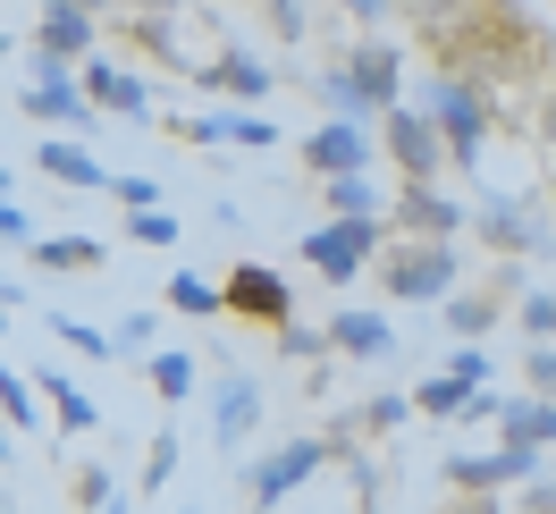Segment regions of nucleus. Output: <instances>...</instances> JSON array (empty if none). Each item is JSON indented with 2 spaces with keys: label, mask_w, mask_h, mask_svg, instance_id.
I'll return each mask as SVG.
<instances>
[{
  "label": "nucleus",
  "mask_w": 556,
  "mask_h": 514,
  "mask_svg": "<svg viewBox=\"0 0 556 514\" xmlns=\"http://www.w3.org/2000/svg\"><path fill=\"white\" fill-rule=\"evenodd\" d=\"M371 278L388 287V304H447L464 262H455L447 237H388L371 253Z\"/></svg>",
  "instance_id": "1"
},
{
  "label": "nucleus",
  "mask_w": 556,
  "mask_h": 514,
  "mask_svg": "<svg viewBox=\"0 0 556 514\" xmlns=\"http://www.w3.org/2000/svg\"><path fill=\"white\" fill-rule=\"evenodd\" d=\"M421 110H430V127L447 136V170H481V143H489V85H472V76H430V93H421Z\"/></svg>",
  "instance_id": "2"
},
{
  "label": "nucleus",
  "mask_w": 556,
  "mask_h": 514,
  "mask_svg": "<svg viewBox=\"0 0 556 514\" xmlns=\"http://www.w3.org/2000/svg\"><path fill=\"white\" fill-rule=\"evenodd\" d=\"M17 110L35 118V127H51V136H102V110L85 102V85H76V68H60V60H35V76L17 85Z\"/></svg>",
  "instance_id": "3"
},
{
  "label": "nucleus",
  "mask_w": 556,
  "mask_h": 514,
  "mask_svg": "<svg viewBox=\"0 0 556 514\" xmlns=\"http://www.w3.org/2000/svg\"><path fill=\"white\" fill-rule=\"evenodd\" d=\"M380 161L405 186H439V170H447V136L430 127V110L421 102H396V110H380Z\"/></svg>",
  "instance_id": "4"
},
{
  "label": "nucleus",
  "mask_w": 556,
  "mask_h": 514,
  "mask_svg": "<svg viewBox=\"0 0 556 514\" xmlns=\"http://www.w3.org/2000/svg\"><path fill=\"white\" fill-rule=\"evenodd\" d=\"M388 245V211L380 220H320L304 228V262H313L329 287H354V278H371V253Z\"/></svg>",
  "instance_id": "5"
},
{
  "label": "nucleus",
  "mask_w": 556,
  "mask_h": 514,
  "mask_svg": "<svg viewBox=\"0 0 556 514\" xmlns=\"http://www.w3.org/2000/svg\"><path fill=\"white\" fill-rule=\"evenodd\" d=\"M320 464H329V439H313V430H304V439H278L262 464H244V506H253V514L287 506V498H295Z\"/></svg>",
  "instance_id": "6"
},
{
  "label": "nucleus",
  "mask_w": 556,
  "mask_h": 514,
  "mask_svg": "<svg viewBox=\"0 0 556 514\" xmlns=\"http://www.w3.org/2000/svg\"><path fill=\"white\" fill-rule=\"evenodd\" d=\"M464 228H472L497 262H540V253H548V220L531 203H515V195H481V203L464 211Z\"/></svg>",
  "instance_id": "7"
},
{
  "label": "nucleus",
  "mask_w": 556,
  "mask_h": 514,
  "mask_svg": "<svg viewBox=\"0 0 556 514\" xmlns=\"http://www.w3.org/2000/svg\"><path fill=\"white\" fill-rule=\"evenodd\" d=\"M439 480H447L455 498H497V489H515V480H540V447H481V455H447L439 464Z\"/></svg>",
  "instance_id": "8"
},
{
  "label": "nucleus",
  "mask_w": 556,
  "mask_h": 514,
  "mask_svg": "<svg viewBox=\"0 0 556 514\" xmlns=\"http://www.w3.org/2000/svg\"><path fill=\"white\" fill-rule=\"evenodd\" d=\"M102 42V9L93 0H42L35 17V60H60V68H85Z\"/></svg>",
  "instance_id": "9"
},
{
  "label": "nucleus",
  "mask_w": 556,
  "mask_h": 514,
  "mask_svg": "<svg viewBox=\"0 0 556 514\" xmlns=\"http://www.w3.org/2000/svg\"><path fill=\"white\" fill-rule=\"evenodd\" d=\"M219 304L237 312V321H253V329H278V321H295V296H287V278H278L270 262H237V271L219 278Z\"/></svg>",
  "instance_id": "10"
},
{
  "label": "nucleus",
  "mask_w": 556,
  "mask_h": 514,
  "mask_svg": "<svg viewBox=\"0 0 556 514\" xmlns=\"http://www.w3.org/2000/svg\"><path fill=\"white\" fill-rule=\"evenodd\" d=\"M186 85H203V93H228V102H244V110H262L278 93V76H270V60H253V51H237V42H219L211 60H194V76Z\"/></svg>",
  "instance_id": "11"
},
{
  "label": "nucleus",
  "mask_w": 556,
  "mask_h": 514,
  "mask_svg": "<svg viewBox=\"0 0 556 514\" xmlns=\"http://www.w3.org/2000/svg\"><path fill=\"white\" fill-rule=\"evenodd\" d=\"M295 152H304V170H313V177H346V170H371V161H380V136H371L363 118H320Z\"/></svg>",
  "instance_id": "12"
},
{
  "label": "nucleus",
  "mask_w": 556,
  "mask_h": 514,
  "mask_svg": "<svg viewBox=\"0 0 556 514\" xmlns=\"http://www.w3.org/2000/svg\"><path fill=\"white\" fill-rule=\"evenodd\" d=\"M262 405H270V397H262V379H253V372H219V379H211V439L237 455V447L262 430Z\"/></svg>",
  "instance_id": "13"
},
{
  "label": "nucleus",
  "mask_w": 556,
  "mask_h": 514,
  "mask_svg": "<svg viewBox=\"0 0 556 514\" xmlns=\"http://www.w3.org/2000/svg\"><path fill=\"white\" fill-rule=\"evenodd\" d=\"M76 85H85V102L102 110V118H152V76H136V68H118V60H85L76 68Z\"/></svg>",
  "instance_id": "14"
},
{
  "label": "nucleus",
  "mask_w": 556,
  "mask_h": 514,
  "mask_svg": "<svg viewBox=\"0 0 556 514\" xmlns=\"http://www.w3.org/2000/svg\"><path fill=\"white\" fill-rule=\"evenodd\" d=\"M320 338H329V354H354V363H388V354H396V321H388V312H371V304H338Z\"/></svg>",
  "instance_id": "15"
},
{
  "label": "nucleus",
  "mask_w": 556,
  "mask_h": 514,
  "mask_svg": "<svg viewBox=\"0 0 556 514\" xmlns=\"http://www.w3.org/2000/svg\"><path fill=\"white\" fill-rule=\"evenodd\" d=\"M388 228H396V237H447V245H455V237H464V211H455L439 186H405V177H396Z\"/></svg>",
  "instance_id": "16"
},
{
  "label": "nucleus",
  "mask_w": 556,
  "mask_h": 514,
  "mask_svg": "<svg viewBox=\"0 0 556 514\" xmlns=\"http://www.w3.org/2000/svg\"><path fill=\"white\" fill-rule=\"evenodd\" d=\"M346 76L371 93V110H396V102H405V51H396L388 35H363V42H354V51H346Z\"/></svg>",
  "instance_id": "17"
},
{
  "label": "nucleus",
  "mask_w": 556,
  "mask_h": 514,
  "mask_svg": "<svg viewBox=\"0 0 556 514\" xmlns=\"http://www.w3.org/2000/svg\"><path fill=\"white\" fill-rule=\"evenodd\" d=\"M177 143H237V152H270L278 127L262 118V110H203V118H177Z\"/></svg>",
  "instance_id": "18"
},
{
  "label": "nucleus",
  "mask_w": 556,
  "mask_h": 514,
  "mask_svg": "<svg viewBox=\"0 0 556 514\" xmlns=\"http://www.w3.org/2000/svg\"><path fill=\"white\" fill-rule=\"evenodd\" d=\"M506 312H515V296H506V287L489 278V287H455L447 304H439V321H447V329H455V338H464V346H481L489 329L506 321Z\"/></svg>",
  "instance_id": "19"
},
{
  "label": "nucleus",
  "mask_w": 556,
  "mask_h": 514,
  "mask_svg": "<svg viewBox=\"0 0 556 514\" xmlns=\"http://www.w3.org/2000/svg\"><path fill=\"white\" fill-rule=\"evenodd\" d=\"M35 388H42V413H51V422H60L68 439H93V430H102V405H93V397H85V388H76L60 363H42Z\"/></svg>",
  "instance_id": "20"
},
{
  "label": "nucleus",
  "mask_w": 556,
  "mask_h": 514,
  "mask_svg": "<svg viewBox=\"0 0 556 514\" xmlns=\"http://www.w3.org/2000/svg\"><path fill=\"white\" fill-rule=\"evenodd\" d=\"M35 170L51 177V186H85V195H93V186H102L110 195V170H102V152H93V143L85 136H51V143H35Z\"/></svg>",
  "instance_id": "21"
},
{
  "label": "nucleus",
  "mask_w": 556,
  "mask_h": 514,
  "mask_svg": "<svg viewBox=\"0 0 556 514\" xmlns=\"http://www.w3.org/2000/svg\"><path fill=\"white\" fill-rule=\"evenodd\" d=\"M26 262H35V271H51V278H102L110 271V245L102 237H35L26 245Z\"/></svg>",
  "instance_id": "22"
},
{
  "label": "nucleus",
  "mask_w": 556,
  "mask_h": 514,
  "mask_svg": "<svg viewBox=\"0 0 556 514\" xmlns=\"http://www.w3.org/2000/svg\"><path fill=\"white\" fill-rule=\"evenodd\" d=\"M497 439L548 455L556 447V397H506V405H497Z\"/></svg>",
  "instance_id": "23"
},
{
  "label": "nucleus",
  "mask_w": 556,
  "mask_h": 514,
  "mask_svg": "<svg viewBox=\"0 0 556 514\" xmlns=\"http://www.w3.org/2000/svg\"><path fill=\"white\" fill-rule=\"evenodd\" d=\"M42 329H51V346H68V354H85V363H118V346H110V329H93V321H76L68 304H42Z\"/></svg>",
  "instance_id": "24"
},
{
  "label": "nucleus",
  "mask_w": 556,
  "mask_h": 514,
  "mask_svg": "<svg viewBox=\"0 0 556 514\" xmlns=\"http://www.w3.org/2000/svg\"><path fill=\"white\" fill-rule=\"evenodd\" d=\"M329 186V220H380L388 195H380V177L371 170H346V177H320Z\"/></svg>",
  "instance_id": "25"
},
{
  "label": "nucleus",
  "mask_w": 556,
  "mask_h": 514,
  "mask_svg": "<svg viewBox=\"0 0 556 514\" xmlns=\"http://www.w3.org/2000/svg\"><path fill=\"white\" fill-rule=\"evenodd\" d=\"M143 379H152L161 405H186V397H194V354H186V346H152V354H143Z\"/></svg>",
  "instance_id": "26"
},
{
  "label": "nucleus",
  "mask_w": 556,
  "mask_h": 514,
  "mask_svg": "<svg viewBox=\"0 0 556 514\" xmlns=\"http://www.w3.org/2000/svg\"><path fill=\"white\" fill-rule=\"evenodd\" d=\"M0 422H9V430H42V422H51L35 372H9V363H0Z\"/></svg>",
  "instance_id": "27"
},
{
  "label": "nucleus",
  "mask_w": 556,
  "mask_h": 514,
  "mask_svg": "<svg viewBox=\"0 0 556 514\" xmlns=\"http://www.w3.org/2000/svg\"><path fill=\"white\" fill-rule=\"evenodd\" d=\"M313 93H320V110H329V118H380V110H371V93L346 76V60H338V68H320Z\"/></svg>",
  "instance_id": "28"
},
{
  "label": "nucleus",
  "mask_w": 556,
  "mask_h": 514,
  "mask_svg": "<svg viewBox=\"0 0 556 514\" xmlns=\"http://www.w3.org/2000/svg\"><path fill=\"white\" fill-rule=\"evenodd\" d=\"M177 455H186V447H177V430H152L143 473H136V498H161V489H169V480H177Z\"/></svg>",
  "instance_id": "29"
},
{
  "label": "nucleus",
  "mask_w": 556,
  "mask_h": 514,
  "mask_svg": "<svg viewBox=\"0 0 556 514\" xmlns=\"http://www.w3.org/2000/svg\"><path fill=\"white\" fill-rule=\"evenodd\" d=\"M464 397H472V388H464L455 372H430V379L414 388V413H430V422H455V413H464Z\"/></svg>",
  "instance_id": "30"
},
{
  "label": "nucleus",
  "mask_w": 556,
  "mask_h": 514,
  "mask_svg": "<svg viewBox=\"0 0 556 514\" xmlns=\"http://www.w3.org/2000/svg\"><path fill=\"white\" fill-rule=\"evenodd\" d=\"M169 312H194V321L228 312V304H219V278H203V271H177V278H169Z\"/></svg>",
  "instance_id": "31"
},
{
  "label": "nucleus",
  "mask_w": 556,
  "mask_h": 514,
  "mask_svg": "<svg viewBox=\"0 0 556 514\" xmlns=\"http://www.w3.org/2000/svg\"><path fill=\"white\" fill-rule=\"evenodd\" d=\"M515 321H522V338H531V346L556 338V287H522V296H515Z\"/></svg>",
  "instance_id": "32"
},
{
  "label": "nucleus",
  "mask_w": 556,
  "mask_h": 514,
  "mask_svg": "<svg viewBox=\"0 0 556 514\" xmlns=\"http://www.w3.org/2000/svg\"><path fill=\"white\" fill-rule=\"evenodd\" d=\"M110 346H118V363H127V354H152V346H161V312H127V321H110Z\"/></svg>",
  "instance_id": "33"
},
{
  "label": "nucleus",
  "mask_w": 556,
  "mask_h": 514,
  "mask_svg": "<svg viewBox=\"0 0 556 514\" xmlns=\"http://www.w3.org/2000/svg\"><path fill=\"white\" fill-rule=\"evenodd\" d=\"M127 237H136V245H152V253H169V245L186 237V228H177V211H161V203H152V211H127Z\"/></svg>",
  "instance_id": "34"
},
{
  "label": "nucleus",
  "mask_w": 556,
  "mask_h": 514,
  "mask_svg": "<svg viewBox=\"0 0 556 514\" xmlns=\"http://www.w3.org/2000/svg\"><path fill=\"white\" fill-rule=\"evenodd\" d=\"M270 338H278V354H287V363H320V354H329V338H320V329H304V321H278Z\"/></svg>",
  "instance_id": "35"
},
{
  "label": "nucleus",
  "mask_w": 556,
  "mask_h": 514,
  "mask_svg": "<svg viewBox=\"0 0 556 514\" xmlns=\"http://www.w3.org/2000/svg\"><path fill=\"white\" fill-rule=\"evenodd\" d=\"M262 17H270V42H304V35H313L304 0H262Z\"/></svg>",
  "instance_id": "36"
},
{
  "label": "nucleus",
  "mask_w": 556,
  "mask_h": 514,
  "mask_svg": "<svg viewBox=\"0 0 556 514\" xmlns=\"http://www.w3.org/2000/svg\"><path fill=\"white\" fill-rule=\"evenodd\" d=\"M405 422H414V397H371L354 413V430H405Z\"/></svg>",
  "instance_id": "37"
},
{
  "label": "nucleus",
  "mask_w": 556,
  "mask_h": 514,
  "mask_svg": "<svg viewBox=\"0 0 556 514\" xmlns=\"http://www.w3.org/2000/svg\"><path fill=\"white\" fill-rule=\"evenodd\" d=\"M522 388H531V397H556V338H540L522 354Z\"/></svg>",
  "instance_id": "38"
},
{
  "label": "nucleus",
  "mask_w": 556,
  "mask_h": 514,
  "mask_svg": "<svg viewBox=\"0 0 556 514\" xmlns=\"http://www.w3.org/2000/svg\"><path fill=\"white\" fill-rule=\"evenodd\" d=\"M35 237H42V228H35V211L17 203V195H0V245H17V253H26Z\"/></svg>",
  "instance_id": "39"
},
{
  "label": "nucleus",
  "mask_w": 556,
  "mask_h": 514,
  "mask_svg": "<svg viewBox=\"0 0 556 514\" xmlns=\"http://www.w3.org/2000/svg\"><path fill=\"white\" fill-rule=\"evenodd\" d=\"M110 498H118V473H110V464H85V473H76V514L110 506Z\"/></svg>",
  "instance_id": "40"
},
{
  "label": "nucleus",
  "mask_w": 556,
  "mask_h": 514,
  "mask_svg": "<svg viewBox=\"0 0 556 514\" xmlns=\"http://www.w3.org/2000/svg\"><path fill=\"white\" fill-rule=\"evenodd\" d=\"M110 195H118L127 211H152V203H161V186H152V177H136V170H118V177H110Z\"/></svg>",
  "instance_id": "41"
},
{
  "label": "nucleus",
  "mask_w": 556,
  "mask_h": 514,
  "mask_svg": "<svg viewBox=\"0 0 556 514\" xmlns=\"http://www.w3.org/2000/svg\"><path fill=\"white\" fill-rule=\"evenodd\" d=\"M447 372L464 379V388H489V354H481V346H464V338H455V354H447Z\"/></svg>",
  "instance_id": "42"
},
{
  "label": "nucleus",
  "mask_w": 556,
  "mask_h": 514,
  "mask_svg": "<svg viewBox=\"0 0 556 514\" xmlns=\"http://www.w3.org/2000/svg\"><path fill=\"white\" fill-rule=\"evenodd\" d=\"M338 9H346V17L363 26V35H380L388 17H396V0H338Z\"/></svg>",
  "instance_id": "43"
},
{
  "label": "nucleus",
  "mask_w": 556,
  "mask_h": 514,
  "mask_svg": "<svg viewBox=\"0 0 556 514\" xmlns=\"http://www.w3.org/2000/svg\"><path fill=\"white\" fill-rule=\"evenodd\" d=\"M522 514H556V480H522Z\"/></svg>",
  "instance_id": "44"
},
{
  "label": "nucleus",
  "mask_w": 556,
  "mask_h": 514,
  "mask_svg": "<svg viewBox=\"0 0 556 514\" xmlns=\"http://www.w3.org/2000/svg\"><path fill=\"white\" fill-rule=\"evenodd\" d=\"M540 143H548V152H556V93H548V102H540Z\"/></svg>",
  "instance_id": "45"
},
{
  "label": "nucleus",
  "mask_w": 556,
  "mask_h": 514,
  "mask_svg": "<svg viewBox=\"0 0 556 514\" xmlns=\"http://www.w3.org/2000/svg\"><path fill=\"white\" fill-rule=\"evenodd\" d=\"M9 455H17V430H9V422H0V473H9Z\"/></svg>",
  "instance_id": "46"
},
{
  "label": "nucleus",
  "mask_w": 556,
  "mask_h": 514,
  "mask_svg": "<svg viewBox=\"0 0 556 514\" xmlns=\"http://www.w3.org/2000/svg\"><path fill=\"white\" fill-rule=\"evenodd\" d=\"M93 9H102V17H118V9H152V0H93Z\"/></svg>",
  "instance_id": "47"
},
{
  "label": "nucleus",
  "mask_w": 556,
  "mask_h": 514,
  "mask_svg": "<svg viewBox=\"0 0 556 514\" xmlns=\"http://www.w3.org/2000/svg\"><path fill=\"white\" fill-rule=\"evenodd\" d=\"M455 514H497V498H464V506H455Z\"/></svg>",
  "instance_id": "48"
},
{
  "label": "nucleus",
  "mask_w": 556,
  "mask_h": 514,
  "mask_svg": "<svg viewBox=\"0 0 556 514\" xmlns=\"http://www.w3.org/2000/svg\"><path fill=\"white\" fill-rule=\"evenodd\" d=\"M85 514H136V506H127V498H110V506H85Z\"/></svg>",
  "instance_id": "49"
},
{
  "label": "nucleus",
  "mask_w": 556,
  "mask_h": 514,
  "mask_svg": "<svg viewBox=\"0 0 556 514\" xmlns=\"http://www.w3.org/2000/svg\"><path fill=\"white\" fill-rule=\"evenodd\" d=\"M9 51H17V42H9V35H0V68H9Z\"/></svg>",
  "instance_id": "50"
},
{
  "label": "nucleus",
  "mask_w": 556,
  "mask_h": 514,
  "mask_svg": "<svg viewBox=\"0 0 556 514\" xmlns=\"http://www.w3.org/2000/svg\"><path fill=\"white\" fill-rule=\"evenodd\" d=\"M0 195H9V161H0Z\"/></svg>",
  "instance_id": "51"
},
{
  "label": "nucleus",
  "mask_w": 556,
  "mask_h": 514,
  "mask_svg": "<svg viewBox=\"0 0 556 514\" xmlns=\"http://www.w3.org/2000/svg\"><path fill=\"white\" fill-rule=\"evenodd\" d=\"M0 338H9V304H0Z\"/></svg>",
  "instance_id": "52"
},
{
  "label": "nucleus",
  "mask_w": 556,
  "mask_h": 514,
  "mask_svg": "<svg viewBox=\"0 0 556 514\" xmlns=\"http://www.w3.org/2000/svg\"><path fill=\"white\" fill-rule=\"evenodd\" d=\"M244 9H262V0H244Z\"/></svg>",
  "instance_id": "53"
},
{
  "label": "nucleus",
  "mask_w": 556,
  "mask_h": 514,
  "mask_svg": "<svg viewBox=\"0 0 556 514\" xmlns=\"http://www.w3.org/2000/svg\"><path fill=\"white\" fill-rule=\"evenodd\" d=\"M186 514H194V506H186Z\"/></svg>",
  "instance_id": "54"
},
{
  "label": "nucleus",
  "mask_w": 556,
  "mask_h": 514,
  "mask_svg": "<svg viewBox=\"0 0 556 514\" xmlns=\"http://www.w3.org/2000/svg\"><path fill=\"white\" fill-rule=\"evenodd\" d=\"M9 514H17V506H9Z\"/></svg>",
  "instance_id": "55"
}]
</instances>
